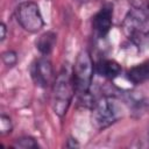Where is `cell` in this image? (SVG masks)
<instances>
[{
  "instance_id": "obj_6",
  "label": "cell",
  "mask_w": 149,
  "mask_h": 149,
  "mask_svg": "<svg viewBox=\"0 0 149 149\" xmlns=\"http://www.w3.org/2000/svg\"><path fill=\"white\" fill-rule=\"evenodd\" d=\"M31 79L36 86L45 88L51 83H54V69L49 58L41 57L37 58L30 68Z\"/></svg>"
},
{
  "instance_id": "obj_15",
  "label": "cell",
  "mask_w": 149,
  "mask_h": 149,
  "mask_svg": "<svg viewBox=\"0 0 149 149\" xmlns=\"http://www.w3.org/2000/svg\"><path fill=\"white\" fill-rule=\"evenodd\" d=\"M0 30H1L0 40H1V41H3V40L6 38V33H7V29H6V26H5V23H3V22H1V24H0Z\"/></svg>"
},
{
  "instance_id": "obj_16",
  "label": "cell",
  "mask_w": 149,
  "mask_h": 149,
  "mask_svg": "<svg viewBox=\"0 0 149 149\" xmlns=\"http://www.w3.org/2000/svg\"><path fill=\"white\" fill-rule=\"evenodd\" d=\"M81 2H87V1H91V0H80Z\"/></svg>"
},
{
  "instance_id": "obj_14",
  "label": "cell",
  "mask_w": 149,
  "mask_h": 149,
  "mask_svg": "<svg viewBox=\"0 0 149 149\" xmlns=\"http://www.w3.org/2000/svg\"><path fill=\"white\" fill-rule=\"evenodd\" d=\"M129 2L134 8L149 13V0H129Z\"/></svg>"
},
{
  "instance_id": "obj_7",
  "label": "cell",
  "mask_w": 149,
  "mask_h": 149,
  "mask_svg": "<svg viewBox=\"0 0 149 149\" xmlns=\"http://www.w3.org/2000/svg\"><path fill=\"white\" fill-rule=\"evenodd\" d=\"M113 22V9L111 6L102 7L92 20V27L99 37H105L111 30Z\"/></svg>"
},
{
  "instance_id": "obj_10",
  "label": "cell",
  "mask_w": 149,
  "mask_h": 149,
  "mask_svg": "<svg viewBox=\"0 0 149 149\" xmlns=\"http://www.w3.org/2000/svg\"><path fill=\"white\" fill-rule=\"evenodd\" d=\"M56 41H57V35L54 31H45L42 35H40V37L37 38L36 48L42 55L47 56L54 50L56 45Z\"/></svg>"
},
{
  "instance_id": "obj_3",
  "label": "cell",
  "mask_w": 149,
  "mask_h": 149,
  "mask_svg": "<svg viewBox=\"0 0 149 149\" xmlns=\"http://www.w3.org/2000/svg\"><path fill=\"white\" fill-rule=\"evenodd\" d=\"M121 116V108L118 101L111 97H102L92 105V125L102 130L113 125Z\"/></svg>"
},
{
  "instance_id": "obj_8",
  "label": "cell",
  "mask_w": 149,
  "mask_h": 149,
  "mask_svg": "<svg viewBox=\"0 0 149 149\" xmlns=\"http://www.w3.org/2000/svg\"><path fill=\"white\" fill-rule=\"evenodd\" d=\"M94 70L99 76L107 78V79L116 78L122 71L121 65L118 62L112 61V59H102L98 62L97 65H94Z\"/></svg>"
},
{
  "instance_id": "obj_11",
  "label": "cell",
  "mask_w": 149,
  "mask_h": 149,
  "mask_svg": "<svg viewBox=\"0 0 149 149\" xmlns=\"http://www.w3.org/2000/svg\"><path fill=\"white\" fill-rule=\"evenodd\" d=\"M14 147L16 148H23V149H30V148H38L37 142L30 137V136H23L15 141Z\"/></svg>"
},
{
  "instance_id": "obj_12",
  "label": "cell",
  "mask_w": 149,
  "mask_h": 149,
  "mask_svg": "<svg viewBox=\"0 0 149 149\" xmlns=\"http://www.w3.org/2000/svg\"><path fill=\"white\" fill-rule=\"evenodd\" d=\"M12 129H13V125H12L9 116L1 114V116H0V133L2 135H5L7 133H10Z\"/></svg>"
},
{
  "instance_id": "obj_5",
  "label": "cell",
  "mask_w": 149,
  "mask_h": 149,
  "mask_svg": "<svg viewBox=\"0 0 149 149\" xmlns=\"http://www.w3.org/2000/svg\"><path fill=\"white\" fill-rule=\"evenodd\" d=\"M15 17L17 23L28 33H37L44 26L41 10L37 3L33 1L21 2L15 9Z\"/></svg>"
},
{
  "instance_id": "obj_1",
  "label": "cell",
  "mask_w": 149,
  "mask_h": 149,
  "mask_svg": "<svg viewBox=\"0 0 149 149\" xmlns=\"http://www.w3.org/2000/svg\"><path fill=\"white\" fill-rule=\"evenodd\" d=\"M74 84L72 78V72L65 68L61 70L52 83V94H51V106L56 115L63 118L72 101L74 93Z\"/></svg>"
},
{
  "instance_id": "obj_13",
  "label": "cell",
  "mask_w": 149,
  "mask_h": 149,
  "mask_svg": "<svg viewBox=\"0 0 149 149\" xmlns=\"http://www.w3.org/2000/svg\"><path fill=\"white\" fill-rule=\"evenodd\" d=\"M1 58H2V62H3L7 66H9V68L14 66V65L16 64V62H17L16 52H14V51H12V50L5 51V52L2 54V56H1Z\"/></svg>"
},
{
  "instance_id": "obj_2",
  "label": "cell",
  "mask_w": 149,
  "mask_h": 149,
  "mask_svg": "<svg viewBox=\"0 0 149 149\" xmlns=\"http://www.w3.org/2000/svg\"><path fill=\"white\" fill-rule=\"evenodd\" d=\"M122 31L137 47L149 40V13L136 8L130 9L122 21Z\"/></svg>"
},
{
  "instance_id": "obj_4",
  "label": "cell",
  "mask_w": 149,
  "mask_h": 149,
  "mask_svg": "<svg viewBox=\"0 0 149 149\" xmlns=\"http://www.w3.org/2000/svg\"><path fill=\"white\" fill-rule=\"evenodd\" d=\"M94 71L95 70L90 52L87 50H81L78 54L76 63L72 69L74 90L80 97L88 94Z\"/></svg>"
},
{
  "instance_id": "obj_9",
  "label": "cell",
  "mask_w": 149,
  "mask_h": 149,
  "mask_svg": "<svg viewBox=\"0 0 149 149\" xmlns=\"http://www.w3.org/2000/svg\"><path fill=\"white\" fill-rule=\"evenodd\" d=\"M127 78L135 85L149 80V62H144L130 68L127 72Z\"/></svg>"
}]
</instances>
